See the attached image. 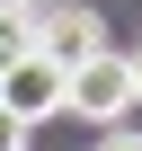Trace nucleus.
<instances>
[{
    "mask_svg": "<svg viewBox=\"0 0 142 151\" xmlns=\"http://www.w3.org/2000/svg\"><path fill=\"white\" fill-rule=\"evenodd\" d=\"M142 107V80H133V53H89L80 71H71V116H89V124H124Z\"/></svg>",
    "mask_w": 142,
    "mask_h": 151,
    "instance_id": "obj_1",
    "label": "nucleus"
},
{
    "mask_svg": "<svg viewBox=\"0 0 142 151\" xmlns=\"http://www.w3.org/2000/svg\"><path fill=\"white\" fill-rule=\"evenodd\" d=\"M0 98H9L27 124H44V116H71V71L36 45V53H18L9 71H0Z\"/></svg>",
    "mask_w": 142,
    "mask_h": 151,
    "instance_id": "obj_2",
    "label": "nucleus"
},
{
    "mask_svg": "<svg viewBox=\"0 0 142 151\" xmlns=\"http://www.w3.org/2000/svg\"><path fill=\"white\" fill-rule=\"evenodd\" d=\"M36 45H44L62 71H80L89 53H107V18L80 9V0H44V9H36Z\"/></svg>",
    "mask_w": 142,
    "mask_h": 151,
    "instance_id": "obj_3",
    "label": "nucleus"
},
{
    "mask_svg": "<svg viewBox=\"0 0 142 151\" xmlns=\"http://www.w3.org/2000/svg\"><path fill=\"white\" fill-rule=\"evenodd\" d=\"M18 53H36V0H0V71Z\"/></svg>",
    "mask_w": 142,
    "mask_h": 151,
    "instance_id": "obj_4",
    "label": "nucleus"
},
{
    "mask_svg": "<svg viewBox=\"0 0 142 151\" xmlns=\"http://www.w3.org/2000/svg\"><path fill=\"white\" fill-rule=\"evenodd\" d=\"M0 151H27V116H18L9 98H0Z\"/></svg>",
    "mask_w": 142,
    "mask_h": 151,
    "instance_id": "obj_5",
    "label": "nucleus"
},
{
    "mask_svg": "<svg viewBox=\"0 0 142 151\" xmlns=\"http://www.w3.org/2000/svg\"><path fill=\"white\" fill-rule=\"evenodd\" d=\"M98 151H142V133H115V124H107V142H98Z\"/></svg>",
    "mask_w": 142,
    "mask_h": 151,
    "instance_id": "obj_6",
    "label": "nucleus"
},
{
    "mask_svg": "<svg viewBox=\"0 0 142 151\" xmlns=\"http://www.w3.org/2000/svg\"><path fill=\"white\" fill-rule=\"evenodd\" d=\"M133 80H142V45H133Z\"/></svg>",
    "mask_w": 142,
    "mask_h": 151,
    "instance_id": "obj_7",
    "label": "nucleus"
},
{
    "mask_svg": "<svg viewBox=\"0 0 142 151\" xmlns=\"http://www.w3.org/2000/svg\"><path fill=\"white\" fill-rule=\"evenodd\" d=\"M36 9H44V0H36Z\"/></svg>",
    "mask_w": 142,
    "mask_h": 151,
    "instance_id": "obj_8",
    "label": "nucleus"
}]
</instances>
